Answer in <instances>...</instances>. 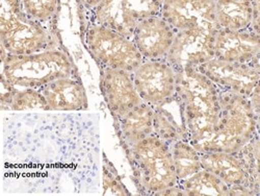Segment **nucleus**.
<instances>
[{"label": "nucleus", "instance_id": "6", "mask_svg": "<svg viewBox=\"0 0 260 196\" xmlns=\"http://www.w3.org/2000/svg\"><path fill=\"white\" fill-rule=\"evenodd\" d=\"M84 43L90 54L102 68L134 73L144 62L133 40L95 23L85 31Z\"/></svg>", "mask_w": 260, "mask_h": 196}, {"label": "nucleus", "instance_id": "22", "mask_svg": "<svg viewBox=\"0 0 260 196\" xmlns=\"http://www.w3.org/2000/svg\"><path fill=\"white\" fill-rule=\"evenodd\" d=\"M178 181H183L202 169L200 152L185 141L170 144Z\"/></svg>", "mask_w": 260, "mask_h": 196}, {"label": "nucleus", "instance_id": "27", "mask_svg": "<svg viewBox=\"0 0 260 196\" xmlns=\"http://www.w3.org/2000/svg\"><path fill=\"white\" fill-rule=\"evenodd\" d=\"M155 195H158V196H185V193L182 190V188L180 187V185L178 184L176 186H173V187L167 188L162 191H159Z\"/></svg>", "mask_w": 260, "mask_h": 196}, {"label": "nucleus", "instance_id": "11", "mask_svg": "<svg viewBox=\"0 0 260 196\" xmlns=\"http://www.w3.org/2000/svg\"><path fill=\"white\" fill-rule=\"evenodd\" d=\"M177 32L189 30H209L219 32L216 22L215 2L212 0H167L162 2L159 15Z\"/></svg>", "mask_w": 260, "mask_h": 196}, {"label": "nucleus", "instance_id": "16", "mask_svg": "<svg viewBox=\"0 0 260 196\" xmlns=\"http://www.w3.org/2000/svg\"><path fill=\"white\" fill-rule=\"evenodd\" d=\"M39 90L47 102L48 111H83L89 106L84 87L76 77L59 78Z\"/></svg>", "mask_w": 260, "mask_h": 196}, {"label": "nucleus", "instance_id": "20", "mask_svg": "<svg viewBox=\"0 0 260 196\" xmlns=\"http://www.w3.org/2000/svg\"><path fill=\"white\" fill-rule=\"evenodd\" d=\"M2 108L8 111H24L40 108L48 111L47 102L39 89L19 88L2 76Z\"/></svg>", "mask_w": 260, "mask_h": 196}, {"label": "nucleus", "instance_id": "13", "mask_svg": "<svg viewBox=\"0 0 260 196\" xmlns=\"http://www.w3.org/2000/svg\"><path fill=\"white\" fill-rule=\"evenodd\" d=\"M177 33L160 16H155L138 24L133 42L144 61H162L174 43Z\"/></svg>", "mask_w": 260, "mask_h": 196}, {"label": "nucleus", "instance_id": "7", "mask_svg": "<svg viewBox=\"0 0 260 196\" xmlns=\"http://www.w3.org/2000/svg\"><path fill=\"white\" fill-rule=\"evenodd\" d=\"M94 9V23L133 40L143 20L160 15L162 2L154 0H104L85 2Z\"/></svg>", "mask_w": 260, "mask_h": 196}, {"label": "nucleus", "instance_id": "2", "mask_svg": "<svg viewBox=\"0 0 260 196\" xmlns=\"http://www.w3.org/2000/svg\"><path fill=\"white\" fill-rule=\"evenodd\" d=\"M0 40L8 54L30 55L60 47L56 23L44 24L28 16L22 2L4 0L0 9Z\"/></svg>", "mask_w": 260, "mask_h": 196}, {"label": "nucleus", "instance_id": "23", "mask_svg": "<svg viewBox=\"0 0 260 196\" xmlns=\"http://www.w3.org/2000/svg\"><path fill=\"white\" fill-rule=\"evenodd\" d=\"M259 137L256 135L234 155L240 159L248 179V187H250L257 195L259 194Z\"/></svg>", "mask_w": 260, "mask_h": 196}, {"label": "nucleus", "instance_id": "21", "mask_svg": "<svg viewBox=\"0 0 260 196\" xmlns=\"http://www.w3.org/2000/svg\"><path fill=\"white\" fill-rule=\"evenodd\" d=\"M185 196H229V186L213 173L201 169L192 176L179 182Z\"/></svg>", "mask_w": 260, "mask_h": 196}, {"label": "nucleus", "instance_id": "17", "mask_svg": "<svg viewBox=\"0 0 260 196\" xmlns=\"http://www.w3.org/2000/svg\"><path fill=\"white\" fill-rule=\"evenodd\" d=\"M153 107L142 102L127 113L119 123V135L125 148L153 135Z\"/></svg>", "mask_w": 260, "mask_h": 196}, {"label": "nucleus", "instance_id": "9", "mask_svg": "<svg viewBox=\"0 0 260 196\" xmlns=\"http://www.w3.org/2000/svg\"><path fill=\"white\" fill-rule=\"evenodd\" d=\"M216 33L200 29L178 32L165 61L179 71L196 68L213 60Z\"/></svg>", "mask_w": 260, "mask_h": 196}, {"label": "nucleus", "instance_id": "25", "mask_svg": "<svg viewBox=\"0 0 260 196\" xmlns=\"http://www.w3.org/2000/svg\"><path fill=\"white\" fill-rule=\"evenodd\" d=\"M103 189L104 194L107 191L108 194L113 195H128L126 188L123 186L120 178L118 177L117 171L114 169L111 163L103 166Z\"/></svg>", "mask_w": 260, "mask_h": 196}, {"label": "nucleus", "instance_id": "18", "mask_svg": "<svg viewBox=\"0 0 260 196\" xmlns=\"http://www.w3.org/2000/svg\"><path fill=\"white\" fill-rule=\"evenodd\" d=\"M200 161L202 169L213 173L228 186L237 184L248 186L246 172L240 159L234 154L220 151L203 152L200 154Z\"/></svg>", "mask_w": 260, "mask_h": 196}, {"label": "nucleus", "instance_id": "24", "mask_svg": "<svg viewBox=\"0 0 260 196\" xmlns=\"http://www.w3.org/2000/svg\"><path fill=\"white\" fill-rule=\"evenodd\" d=\"M59 5L60 4L56 0H34V2L24 0L22 2L23 11L35 20L44 24L56 23Z\"/></svg>", "mask_w": 260, "mask_h": 196}, {"label": "nucleus", "instance_id": "3", "mask_svg": "<svg viewBox=\"0 0 260 196\" xmlns=\"http://www.w3.org/2000/svg\"><path fill=\"white\" fill-rule=\"evenodd\" d=\"M219 102L221 112L213 134L193 146L200 154L216 151L234 154L258 135V117L249 98L220 89Z\"/></svg>", "mask_w": 260, "mask_h": 196}, {"label": "nucleus", "instance_id": "14", "mask_svg": "<svg viewBox=\"0 0 260 196\" xmlns=\"http://www.w3.org/2000/svg\"><path fill=\"white\" fill-rule=\"evenodd\" d=\"M260 35L250 30L232 32L220 30L214 40V59L246 64L259 60Z\"/></svg>", "mask_w": 260, "mask_h": 196}, {"label": "nucleus", "instance_id": "4", "mask_svg": "<svg viewBox=\"0 0 260 196\" xmlns=\"http://www.w3.org/2000/svg\"><path fill=\"white\" fill-rule=\"evenodd\" d=\"M126 151L140 190L155 195L179 184L170 145L154 134L126 148Z\"/></svg>", "mask_w": 260, "mask_h": 196}, {"label": "nucleus", "instance_id": "12", "mask_svg": "<svg viewBox=\"0 0 260 196\" xmlns=\"http://www.w3.org/2000/svg\"><path fill=\"white\" fill-rule=\"evenodd\" d=\"M100 89L116 121L143 102L136 90L133 73L124 70L102 68Z\"/></svg>", "mask_w": 260, "mask_h": 196}, {"label": "nucleus", "instance_id": "10", "mask_svg": "<svg viewBox=\"0 0 260 196\" xmlns=\"http://www.w3.org/2000/svg\"><path fill=\"white\" fill-rule=\"evenodd\" d=\"M133 78L141 99L151 106L175 94L176 71L165 60L144 61L133 73Z\"/></svg>", "mask_w": 260, "mask_h": 196}, {"label": "nucleus", "instance_id": "26", "mask_svg": "<svg viewBox=\"0 0 260 196\" xmlns=\"http://www.w3.org/2000/svg\"><path fill=\"white\" fill-rule=\"evenodd\" d=\"M257 195L251 188L244 184L229 186V196H252Z\"/></svg>", "mask_w": 260, "mask_h": 196}, {"label": "nucleus", "instance_id": "15", "mask_svg": "<svg viewBox=\"0 0 260 196\" xmlns=\"http://www.w3.org/2000/svg\"><path fill=\"white\" fill-rule=\"evenodd\" d=\"M152 107L154 111L153 129L155 136L169 145L177 141L189 142L183 106L176 94Z\"/></svg>", "mask_w": 260, "mask_h": 196}, {"label": "nucleus", "instance_id": "5", "mask_svg": "<svg viewBox=\"0 0 260 196\" xmlns=\"http://www.w3.org/2000/svg\"><path fill=\"white\" fill-rule=\"evenodd\" d=\"M2 76L19 88L40 89L59 78L76 77V67L63 49L30 55L9 54L3 62Z\"/></svg>", "mask_w": 260, "mask_h": 196}, {"label": "nucleus", "instance_id": "1", "mask_svg": "<svg viewBox=\"0 0 260 196\" xmlns=\"http://www.w3.org/2000/svg\"><path fill=\"white\" fill-rule=\"evenodd\" d=\"M175 94L180 99L189 134V144L198 145L214 132L220 117V89L196 68L176 71Z\"/></svg>", "mask_w": 260, "mask_h": 196}, {"label": "nucleus", "instance_id": "8", "mask_svg": "<svg viewBox=\"0 0 260 196\" xmlns=\"http://www.w3.org/2000/svg\"><path fill=\"white\" fill-rule=\"evenodd\" d=\"M196 69L210 79L219 89L250 97L260 80L259 60L240 64L213 59Z\"/></svg>", "mask_w": 260, "mask_h": 196}, {"label": "nucleus", "instance_id": "19", "mask_svg": "<svg viewBox=\"0 0 260 196\" xmlns=\"http://www.w3.org/2000/svg\"><path fill=\"white\" fill-rule=\"evenodd\" d=\"M254 15V2L219 0L215 2V16L221 30L232 32L249 30Z\"/></svg>", "mask_w": 260, "mask_h": 196}]
</instances>
